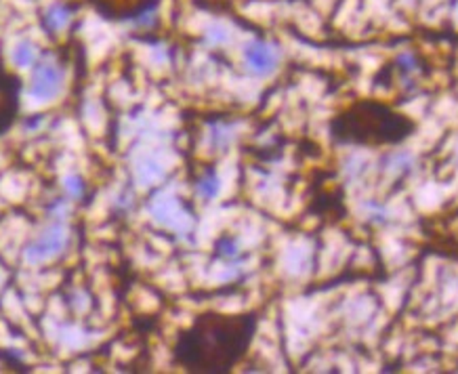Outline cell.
<instances>
[{
    "instance_id": "ba28073f",
    "label": "cell",
    "mask_w": 458,
    "mask_h": 374,
    "mask_svg": "<svg viewBox=\"0 0 458 374\" xmlns=\"http://www.w3.org/2000/svg\"><path fill=\"white\" fill-rule=\"evenodd\" d=\"M11 59L17 67H32L38 61V49L32 40H19L13 46Z\"/></svg>"
},
{
    "instance_id": "8fae6325",
    "label": "cell",
    "mask_w": 458,
    "mask_h": 374,
    "mask_svg": "<svg viewBox=\"0 0 458 374\" xmlns=\"http://www.w3.org/2000/svg\"><path fill=\"white\" fill-rule=\"evenodd\" d=\"M238 250H240V246H238V240H236V238H232V236L219 238V242H217V255H219V257H223V259H234V257H238Z\"/></svg>"
},
{
    "instance_id": "52a82bcc",
    "label": "cell",
    "mask_w": 458,
    "mask_h": 374,
    "mask_svg": "<svg viewBox=\"0 0 458 374\" xmlns=\"http://www.w3.org/2000/svg\"><path fill=\"white\" fill-rule=\"evenodd\" d=\"M69 22H71V9L63 3H53L51 7H46L42 15V26L51 34H59L63 28L69 26Z\"/></svg>"
},
{
    "instance_id": "7c38bea8",
    "label": "cell",
    "mask_w": 458,
    "mask_h": 374,
    "mask_svg": "<svg viewBox=\"0 0 458 374\" xmlns=\"http://www.w3.org/2000/svg\"><path fill=\"white\" fill-rule=\"evenodd\" d=\"M63 189L69 198H78L85 192V183L78 175H69V177L63 179Z\"/></svg>"
},
{
    "instance_id": "9c48e42d",
    "label": "cell",
    "mask_w": 458,
    "mask_h": 374,
    "mask_svg": "<svg viewBox=\"0 0 458 374\" xmlns=\"http://www.w3.org/2000/svg\"><path fill=\"white\" fill-rule=\"evenodd\" d=\"M196 189H198L200 198H204V200L217 198L219 192H221V179H219V175H217L214 171H206V173L198 179Z\"/></svg>"
},
{
    "instance_id": "6da1fadb",
    "label": "cell",
    "mask_w": 458,
    "mask_h": 374,
    "mask_svg": "<svg viewBox=\"0 0 458 374\" xmlns=\"http://www.w3.org/2000/svg\"><path fill=\"white\" fill-rule=\"evenodd\" d=\"M257 326V314H202L179 332L173 362L187 372H229L248 353Z\"/></svg>"
},
{
    "instance_id": "4fadbf2b",
    "label": "cell",
    "mask_w": 458,
    "mask_h": 374,
    "mask_svg": "<svg viewBox=\"0 0 458 374\" xmlns=\"http://www.w3.org/2000/svg\"><path fill=\"white\" fill-rule=\"evenodd\" d=\"M206 38L212 42V44H223L229 40V32L223 28V26H210L208 32H206Z\"/></svg>"
},
{
    "instance_id": "277c9868",
    "label": "cell",
    "mask_w": 458,
    "mask_h": 374,
    "mask_svg": "<svg viewBox=\"0 0 458 374\" xmlns=\"http://www.w3.org/2000/svg\"><path fill=\"white\" fill-rule=\"evenodd\" d=\"M244 67L259 78H267L280 65V51L265 40H251L242 49Z\"/></svg>"
},
{
    "instance_id": "8992f818",
    "label": "cell",
    "mask_w": 458,
    "mask_h": 374,
    "mask_svg": "<svg viewBox=\"0 0 458 374\" xmlns=\"http://www.w3.org/2000/svg\"><path fill=\"white\" fill-rule=\"evenodd\" d=\"M67 242V234L65 228L55 223V226L46 228L28 248H26V261L28 263H42L46 259H53L57 253H61V248Z\"/></svg>"
},
{
    "instance_id": "30bf717a",
    "label": "cell",
    "mask_w": 458,
    "mask_h": 374,
    "mask_svg": "<svg viewBox=\"0 0 458 374\" xmlns=\"http://www.w3.org/2000/svg\"><path fill=\"white\" fill-rule=\"evenodd\" d=\"M396 63H398V69L402 71V76H404V78H406V76L410 78L412 74H416V71L421 69L418 59H416L414 53H402V55H398Z\"/></svg>"
},
{
    "instance_id": "5b68a950",
    "label": "cell",
    "mask_w": 458,
    "mask_h": 374,
    "mask_svg": "<svg viewBox=\"0 0 458 374\" xmlns=\"http://www.w3.org/2000/svg\"><path fill=\"white\" fill-rule=\"evenodd\" d=\"M22 80L15 74L0 67V137L7 135L19 114Z\"/></svg>"
},
{
    "instance_id": "7a4b0ae2",
    "label": "cell",
    "mask_w": 458,
    "mask_h": 374,
    "mask_svg": "<svg viewBox=\"0 0 458 374\" xmlns=\"http://www.w3.org/2000/svg\"><path fill=\"white\" fill-rule=\"evenodd\" d=\"M414 130V122L378 101H357L339 114L330 135L343 145H398Z\"/></svg>"
},
{
    "instance_id": "3957f363",
    "label": "cell",
    "mask_w": 458,
    "mask_h": 374,
    "mask_svg": "<svg viewBox=\"0 0 458 374\" xmlns=\"http://www.w3.org/2000/svg\"><path fill=\"white\" fill-rule=\"evenodd\" d=\"M65 80V69L53 59H38L32 65V76H30V87L28 93L30 97L38 101H51L55 99Z\"/></svg>"
}]
</instances>
